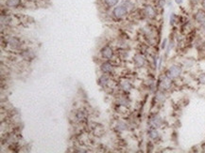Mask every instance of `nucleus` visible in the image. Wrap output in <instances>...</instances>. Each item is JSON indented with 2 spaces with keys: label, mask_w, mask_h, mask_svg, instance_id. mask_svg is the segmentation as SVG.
<instances>
[{
  "label": "nucleus",
  "mask_w": 205,
  "mask_h": 153,
  "mask_svg": "<svg viewBox=\"0 0 205 153\" xmlns=\"http://www.w3.org/2000/svg\"><path fill=\"white\" fill-rule=\"evenodd\" d=\"M148 135H150V137L153 140H156L158 137H159V132L155 130V129H152L150 132H148Z\"/></svg>",
  "instance_id": "14"
},
{
  "label": "nucleus",
  "mask_w": 205,
  "mask_h": 153,
  "mask_svg": "<svg viewBox=\"0 0 205 153\" xmlns=\"http://www.w3.org/2000/svg\"><path fill=\"white\" fill-rule=\"evenodd\" d=\"M151 124L153 125L155 128H159L162 126L163 124V119L160 116H154L151 119Z\"/></svg>",
  "instance_id": "8"
},
{
  "label": "nucleus",
  "mask_w": 205,
  "mask_h": 153,
  "mask_svg": "<svg viewBox=\"0 0 205 153\" xmlns=\"http://www.w3.org/2000/svg\"><path fill=\"white\" fill-rule=\"evenodd\" d=\"M112 70H114V68H112V66L108 62L103 63L101 65V71L103 72H111V71H112Z\"/></svg>",
  "instance_id": "11"
},
{
  "label": "nucleus",
  "mask_w": 205,
  "mask_h": 153,
  "mask_svg": "<svg viewBox=\"0 0 205 153\" xmlns=\"http://www.w3.org/2000/svg\"><path fill=\"white\" fill-rule=\"evenodd\" d=\"M199 81L200 84H205V73H202V74H200L199 75Z\"/></svg>",
  "instance_id": "20"
},
{
  "label": "nucleus",
  "mask_w": 205,
  "mask_h": 153,
  "mask_svg": "<svg viewBox=\"0 0 205 153\" xmlns=\"http://www.w3.org/2000/svg\"><path fill=\"white\" fill-rule=\"evenodd\" d=\"M127 129V125L125 123H123V122H119L117 124V130L119 131H124V130H126Z\"/></svg>",
  "instance_id": "18"
},
{
  "label": "nucleus",
  "mask_w": 205,
  "mask_h": 153,
  "mask_svg": "<svg viewBox=\"0 0 205 153\" xmlns=\"http://www.w3.org/2000/svg\"><path fill=\"white\" fill-rule=\"evenodd\" d=\"M121 87H122L123 90L130 91L131 88V84L128 81H127V80H124V81L121 82Z\"/></svg>",
  "instance_id": "12"
},
{
  "label": "nucleus",
  "mask_w": 205,
  "mask_h": 153,
  "mask_svg": "<svg viewBox=\"0 0 205 153\" xmlns=\"http://www.w3.org/2000/svg\"><path fill=\"white\" fill-rule=\"evenodd\" d=\"M201 6H202V9L205 10V0H202V2H201Z\"/></svg>",
  "instance_id": "25"
},
{
  "label": "nucleus",
  "mask_w": 205,
  "mask_h": 153,
  "mask_svg": "<svg viewBox=\"0 0 205 153\" xmlns=\"http://www.w3.org/2000/svg\"><path fill=\"white\" fill-rule=\"evenodd\" d=\"M21 0H6V5L10 8H16L20 5Z\"/></svg>",
  "instance_id": "10"
},
{
  "label": "nucleus",
  "mask_w": 205,
  "mask_h": 153,
  "mask_svg": "<svg viewBox=\"0 0 205 153\" xmlns=\"http://www.w3.org/2000/svg\"><path fill=\"white\" fill-rule=\"evenodd\" d=\"M182 73V68L178 65H173L171 66L169 69L167 71V76L168 77H170L171 79H174V78H177L179 77Z\"/></svg>",
  "instance_id": "1"
},
{
  "label": "nucleus",
  "mask_w": 205,
  "mask_h": 153,
  "mask_svg": "<svg viewBox=\"0 0 205 153\" xmlns=\"http://www.w3.org/2000/svg\"><path fill=\"white\" fill-rule=\"evenodd\" d=\"M195 20L200 25L202 24H205V12L202 10H198L197 12L195 13Z\"/></svg>",
  "instance_id": "4"
},
{
  "label": "nucleus",
  "mask_w": 205,
  "mask_h": 153,
  "mask_svg": "<svg viewBox=\"0 0 205 153\" xmlns=\"http://www.w3.org/2000/svg\"><path fill=\"white\" fill-rule=\"evenodd\" d=\"M191 2H193V3H197L198 1H199V0H190Z\"/></svg>",
  "instance_id": "27"
},
{
  "label": "nucleus",
  "mask_w": 205,
  "mask_h": 153,
  "mask_svg": "<svg viewBox=\"0 0 205 153\" xmlns=\"http://www.w3.org/2000/svg\"><path fill=\"white\" fill-rule=\"evenodd\" d=\"M175 2L178 4V5H180V4H183V0H175Z\"/></svg>",
  "instance_id": "24"
},
{
  "label": "nucleus",
  "mask_w": 205,
  "mask_h": 153,
  "mask_svg": "<svg viewBox=\"0 0 205 153\" xmlns=\"http://www.w3.org/2000/svg\"><path fill=\"white\" fill-rule=\"evenodd\" d=\"M128 12V9H127V7L124 5H120V6H117V7H115L114 8V14L116 18H123L124 16H125Z\"/></svg>",
  "instance_id": "2"
},
{
  "label": "nucleus",
  "mask_w": 205,
  "mask_h": 153,
  "mask_svg": "<svg viewBox=\"0 0 205 153\" xmlns=\"http://www.w3.org/2000/svg\"><path fill=\"white\" fill-rule=\"evenodd\" d=\"M133 61H134V64H135L136 67L141 68L146 64V57L141 54H137V55H134Z\"/></svg>",
  "instance_id": "3"
},
{
  "label": "nucleus",
  "mask_w": 205,
  "mask_h": 153,
  "mask_svg": "<svg viewBox=\"0 0 205 153\" xmlns=\"http://www.w3.org/2000/svg\"><path fill=\"white\" fill-rule=\"evenodd\" d=\"M156 99H157L158 102H164L166 100V95L163 92H158L157 95H156Z\"/></svg>",
  "instance_id": "15"
},
{
  "label": "nucleus",
  "mask_w": 205,
  "mask_h": 153,
  "mask_svg": "<svg viewBox=\"0 0 205 153\" xmlns=\"http://www.w3.org/2000/svg\"><path fill=\"white\" fill-rule=\"evenodd\" d=\"M166 46V39H164V42H163V45H162V48H164Z\"/></svg>",
  "instance_id": "26"
},
{
  "label": "nucleus",
  "mask_w": 205,
  "mask_h": 153,
  "mask_svg": "<svg viewBox=\"0 0 205 153\" xmlns=\"http://www.w3.org/2000/svg\"><path fill=\"white\" fill-rule=\"evenodd\" d=\"M166 0H159L158 1V5L160 8H163L166 6Z\"/></svg>",
  "instance_id": "21"
},
{
  "label": "nucleus",
  "mask_w": 205,
  "mask_h": 153,
  "mask_svg": "<svg viewBox=\"0 0 205 153\" xmlns=\"http://www.w3.org/2000/svg\"><path fill=\"white\" fill-rule=\"evenodd\" d=\"M176 21H177V16H176V14H175V13H171V15H170V25L173 26L174 24L176 23Z\"/></svg>",
  "instance_id": "19"
},
{
  "label": "nucleus",
  "mask_w": 205,
  "mask_h": 153,
  "mask_svg": "<svg viewBox=\"0 0 205 153\" xmlns=\"http://www.w3.org/2000/svg\"><path fill=\"white\" fill-rule=\"evenodd\" d=\"M200 32H201V34L205 36V24H202V25H200Z\"/></svg>",
  "instance_id": "22"
},
{
  "label": "nucleus",
  "mask_w": 205,
  "mask_h": 153,
  "mask_svg": "<svg viewBox=\"0 0 205 153\" xmlns=\"http://www.w3.org/2000/svg\"><path fill=\"white\" fill-rule=\"evenodd\" d=\"M29 54H30V51H25L24 52V53L22 54V56L25 59H31L32 57H33V55H29Z\"/></svg>",
  "instance_id": "17"
},
{
  "label": "nucleus",
  "mask_w": 205,
  "mask_h": 153,
  "mask_svg": "<svg viewBox=\"0 0 205 153\" xmlns=\"http://www.w3.org/2000/svg\"><path fill=\"white\" fill-rule=\"evenodd\" d=\"M105 3L109 7H114L118 3V0H105Z\"/></svg>",
  "instance_id": "16"
},
{
  "label": "nucleus",
  "mask_w": 205,
  "mask_h": 153,
  "mask_svg": "<svg viewBox=\"0 0 205 153\" xmlns=\"http://www.w3.org/2000/svg\"><path fill=\"white\" fill-rule=\"evenodd\" d=\"M171 78L168 77V76H166V77L162 78V80H161V87L163 89H168L171 87Z\"/></svg>",
  "instance_id": "5"
},
{
  "label": "nucleus",
  "mask_w": 205,
  "mask_h": 153,
  "mask_svg": "<svg viewBox=\"0 0 205 153\" xmlns=\"http://www.w3.org/2000/svg\"><path fill=\"white\" fill-rule=\"evenodd\" d=\"M145 14H146L147 17L152 19L156 16V10L152 6H147L145 8Z\"/></svg>",
  "instance_id": "6"
},
{
  "label": "nucleus",
  "mask_w": 205,
  "mask_h": 153,
  "mask_svg": "<svg viewBox=\"0 0 205 153\" xmlns=\"http://www.w3.org/2000/svg\"><path fill=\"white\" fill-rule=\"evenodd\" d=\"M9 44L11 48H18L20 46V41L15 37H11L9 39Z\"/></svg>",
  "instance_id": "9"
},
{
  "label": "nucleus",
  "mask_w": 205,
  "mask_h": 153,
  "mask_svg": "<svg viewBox=\"0 0 205 153\" xmlns=\"http://www.w3.org/2000/svg\"><path fill=\"white\" fill-rule=\"evenodd\" d=\"M98 82H99V84H100L101 87H106L107 84H108V82H109V79H108L107 76L102 75L101 77L99 78Z\"/></svg>",
  "instance_id": "13"
},
{
  "label": "nucleus",
  "mask_w": 205,
  "mask_h": 153,
  "mask_svg": "<svg viewBox=\"0 0 205 153\" xmlns=\"http://www.w3.org/2000/svg\"><path fill=\"white\" fill-rule=\"evenodd\" d=\"M101 55L104 58H111L114 53H112V50L109 46H105L101 49Z\"/></svg>",
  "instance_id": "7"
},
{
  "label": "nucleus",
  "mask_w": 205,
  "mask_h": 153,
  "mask_svg": "<svg viewBox=\"0 0 205 153\" xmlns=\"http://www.w3.org/2000/svg\"><path fill=\"white\" fill-rule=\"evenodd\" d=\"M120 103H121L122 105H128V100H127L126 99H123V100H120Z\"/></svg>",
  "instance_id": "23"
}]
</instances>
